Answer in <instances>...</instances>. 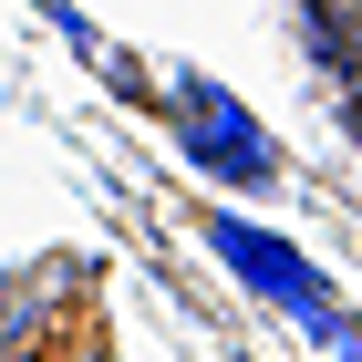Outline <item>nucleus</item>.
<instances>
[{"label": "nucleus", "mask_w": 362, "mask_h": 362, "mask_svg": "<svg viewBox=\"0 0 362 362\" xmlns=\"http://www.w3.org/2000/svg\"><path fill=\"white\" fill-rule=\"evenodd\" d=\"M62 362H114V352H93V341H73V352H62Z\"/></svg>", "instance_id": "obj_2"}, {"label": "nucleus", "mask_w": 362, "mask_h": 362, "mask_svg": "<svg viewBox=\"0 0 362 362\" xmlns=\"http://www.w3.org/2000/svg\"><path fill=\"white\" fill-rule=\"evenodd\" d=\"M62 332V269H31L0 290V362H42Z\"/></svg>", "instance_id": "obj_1"}]
</instances>
